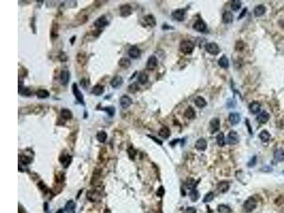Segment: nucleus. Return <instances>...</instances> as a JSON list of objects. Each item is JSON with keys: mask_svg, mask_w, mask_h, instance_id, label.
<instances>
[{"mask_svg": "<svg viewBox=\"0 0 284 213\" xmlns=\"http://www.w3.org/2000/svg\"><path fill=\"white\" fill-rule=\"evenodd\" d=\"M194 48V43L189 40H184V41H181V44H180V50H181V52L185 53V54L192 53Z\"/></svg>", "mask_w": 284, "mask_h": 213, "instance_id": "obj_1", "label": "nucleus"}, {"mask_svg": "<svg viewBox=\"0 0 284 213\" xmlns=\"http://www.w3.org/2000/svg\"><path fill=\"white\" fill-rule=\"evenodd\" d=\"M256 200L254 197H249L245 201L244 204V210L247 212H252L256 208Z\"/></svg>", "mask_w": 284, "mask_h": 213, "instance_id": "obj_2", "label": "nucleus"}, {"mask_svg": "<svg viewBox=\"0 0 284 213\" xmlns=\"http://www.w3.org/2000/svg\"><path fill=\"white\" fill-rule=\"evenodd\" d=\"M141 23L144 26H150V27H154L156 25V18L152 14L146 15L143 17L141 21Z\"/></svg>", "mask_w": 284, "mask_h": 213, "instance_id": "obj_3", "label": "nucleus"}, {"mask_svg": "<svg viewBox=\"0 0 284 213\" xmlns=\"http://www.w3.org/2000/svg\"><path fill=\"white\" fill-rule=\"evenodd\" d=\"M73 95H74L75 99H77V101L78 102H80V104L82 105H85V100H84V96H83L82 93H81V91L79 90L78 86L77 85V83H73Z\"/></svg>", "mask_w": 284, "mask_h": 213, "instance_id": "obj_4", "label": "nucleus"}, {"mask_svg": "<svg viewBox=\"0 0 284 213\" xmlns=\"http://www.w3.org/2000/svg\"><path fill=\"white\" fill-rule=\"evenodd\" d=\"M205 49H206L207 52L213 55H216L219 54V53L220 52V49L219 46H218L216 43H214V42H212V43H207L205 46Z\"/></svg>", "mask_w": 284, "mask_h": 213, "instance_id": "obj_5", "label": "nucleus"}, {"mask_svg": "<svg viewBox=\"0 0 284 213\" xmlns=\"http://www.w3.org/2000/svg\"><path fill=\"white\" fill-rule=\"evenodd\" d=\"M108 24H109V22H108V19L105 15H103V16H101L98 19H97L94 22V26L98 29L105 27Z\"/></svg>", "mask_w": 284, "mask_h": 213, "instance_id": "obj_6", "label": "nucleus"}, {"mask_svg": "<svg viewBox=\"0 0 284 213\" xmlns=\"http://www.w3.org/2000/svg\"><path fill=\"white\" fill-rule=\"evenodd\" d=\"M158 58L155 55H151L146 63V69L148 70H154L158 66Z\"/></svg>", "mask_w": 284, "mask_h": 213, "instance_id": "obj_7", "label": "nucleus"}, {"mask_svg": "<svg viewBox=\"0 0 284 213\" xmlns=\"http://www.w3.org/2000/svg\"><path fill=\"white\" fill-rule=\"evenodd\" d=\"M239 141V135L237 132L230 131L227 136V143L230 145L237 144Z\"/></svg>", "mask_w": 284, "mask_h": 213, "instance_id": "obj_8", "label": "nucleus"}, {"mask_svg": "<svg viewBox=\"0 0 284 213\" xmlns=\"http://www.w3.org/2000/svg\"><path fill=\"white\" fill-rule=\"evenodd\" d=\"M172 16L178 22H182L185 19V10L183 9H176V10H175L172 13Z\"/></svg>", "mask_w": 284, "mask_h": 213, "instance_id": "obj_9", "label": "nucleus"}, {"mask_svg": "<svg viewBox=\"0 0 284 213\" xmlns=\"http://www.w3.org/2000/svg\"><path fill=\"white\" fill-rule=\"evenodd\" d=\"M119 11H120L121 16L127 17L132 14V7L129 4H123L120 7Z\"/></svg>", "mask_w": 284, "mask_h": 213, "instance_id": "obj_10", "label": "nucleus"}, {"mask_svg": "<svg viewBox=\"0 0 284 213\" xmlns=\"http://www.w3.org/2000/svg\"><path fill=\"white\" fill-rule=\"evenodd\" d=\"M119 102H120L121 107H122L123 109H127L132 105L133 101L132 99H131L129 96L123 95L121 97Z\"/></svg>", "mask_w": 284, "mask_h": 213, "instance_id": "obj_11", "label": "nucleus"}, {"mask_svg": "<svg viewBox=\"0 0 284 213\" xmlns=\"http://www.w3.org/2000/svg\"><path fill=\"white\" fill-rule=\"evenodd\" d=\"M193 29H195L198 32H204L207 29V25L202 19L197 20L195 24H193Z\"/></svg>", "mask_w": 284, "mask_h": 213, "instance_id": "obj_12", "label": "nucleus"}, {"mask_svg": "<svg viewBox=\"0 0 284 213\" xmlns=\"http://www.w3.org/2000/svg\"><path fill=\"white\" fill-rule=\"evenodd\" d=\"M70 72L68 70H62L60 74V81L63 85H66L70 80Z\"/></svg>", "mask_w": 284, "mask_h": 213, "instance_id": "obj_13", "label": "nucleus"}, {"mask_svg": "<svg viewBox=\"0 0 284 213\" xmlns=\"http://www.w3.org/2000/svg\"><path fill=\"white\" fill-rule=\"evenodd\" d=\"M124 82V80L122 78V77L119 76V75H117L112 79L111 81H110V85H111L112 87L113 88H115V89H117V88L120 87L121 85H122Z\"/></svg>", "mask_w": 284, "mask_h": 213, "instance_id": "obj_14", "label": "nucleus"}, {"mask_svg": "<svg viewBox=\"0 0 284 213\" xmlns=\"http://www.w3.org/2000/svg\"><path fill=\"white\" fill-rule=\"evenodd\" d=\"M128 54L130 58L133 59H136L139 58L141 55V51L136 46H132L128 51Z\"/></svg>", "mask_w": 284, "mask_h": 213, "instance_id": "obj_15", "label": "nucleus"}, {"mask_svg": "<svg viewBox=\"0 0 284 213\" xmlns=\"http://www.w3.org/2000/svg\"><path fill=\"white\" fill-rule=\"evenodd\" d=\"M210 129H211V133L214 134L217 132L220 129V122L218 118H213L210 120Z\"/></svg>", "mask_w": 284, "mask_h": 213, "instance_id": "obj_16", "label": "nucleus"}, {"mask_svg": "<svg viewBox=\"0 0 284 213\" xmlns=\"http://www.w3.org/2000/svg\"><path fill=\"white\" fill-rule=\"evenodd\" d=\"M207 145H208V143H207L206 140L203 139V138H200V139L197 140L195 146L198 151H204L207 149V146H208Z\"/></svg>", "mask_w": 284, "mask_h": 213, "instance_id": "obj_17", "label": "nucleus"}, {"mask_svg": "<svg viewBox=\"0 0 284 213\" xmlns=\"http://www.w3.org/2000/svg\"><path fill=\"white\" fill-rule=\"evenodd\" d=\"M241 117L240 114L237 112H232L230 113L229 115V121L230 122L232 125H236L240 122Z\"/></svg>", "mask_w": 284, "mask_h": 213, "instance_id": "obj_18", "label": "nucleus"}, {"mask_svg": "<svg viewBox=\"0 0 284 213\" xmlns=\"http://www.w3.org/2000/svg\"><path fill=\"white\" fill-rule=\"evenodd\" d=\"M270 118V115L266 111H264V112H261L258 115L257 117H256V120L260 124H264L266 122H267L268 120Z\"/></svg>", "mask_w": 284, "mask_h": 213, "instance_id": "obj_19", "label": "nucleus"}, {"mask_svg": "<svg viewBox=\"0 0 284 213\" xmlns=\"http://www.w3.org/2000/svg\"><path fill=\"white\" fill-rule=\"evenodd\" d=\"M223 22L224 24H229L233 22V14L231 11H226L223 14Z\"/></svg>", "mask_w": 284, "mask_h": 213, "instance_id": "obj_20", "label": "nucleus"}, {"mask_svg": "<svg viewBox=\"0 0 284 213\" xmlns=\"http://www.w3.org/2000/svg\"><path fill=\"white\" fill-rule=\"evenodd\" d=\"M59 160L61 161V164L63 165L65 168H67V166L70 164L71 161H72V157L68 154H63V156L60 157Z\"/></svg>", "mask_w": 284, "mask_h": 213, "instance_id": "obj_21", "label": "nucleus"}, {"mask_svg": "<svg viewBox=\"0 0 284 213\" xmlns=\"http://www.w3.org/2000/svg\"><path fill=\"white\" fill-rule=\"evenodd\" d=\"M217 188L218 191L221 192V193H225V192H227L229 188V183H228L227 181H225V180L220 182V183L217 184Z\"/></svg>", "mask_w": 284, "mask_h": 213, "instance_id": "obj_22", "label": "nucleus"}, {"mask_svg": "<svg viewBox=\"0 0 284 213\" xmlns=\"http://www.w3.org/2000/svg\"><path fill=\"white\" fill-rule=\"evenodd\" d=\"M104 92H105V87L103 85H100V84L94 85L92 90V93L96 96L101 95L102 94L104 93Z\"/></svg>", "mask_w": 284, "mask_h": 213, "instance_id": "obj_23", "label": "nucleus"}, {"mask_svg": "<svg viewBox=\"0 0 284 213\" xmlns=\"http://www.w3.org/2000/svg\"><path fill=\"white\" fill-rule=\"evenodd\" d=\"M61 117L65 120H70L73 118V113L68 109H62L61 111Z\"/></svg>", "mask_w": 284, "mask_h": 213, "instance_id": "obj_24", "label": "nucleus"}, {"mask_svg": "<svg viewBox=\"0 0 284 213\" xmlns=\"http://www.w3.org/2000/svg\"><path fill=\"white\" fill-rule=\"evenodd\" d=\"M261 109V105L258 102H252L250 105H249V110L253 114H256L260 112Z\"/></svg>", "mask_w": 284, "mask_h": 213, "instance_id": "obj_25", "label": "nucleus"}, {"mask_svg": "<svg viewBox=\"0 0 284 213\" xmlns=\"http://www.w3.org/2000/svg\"><path fill=\"white\" fill-rule=\"evenodd\" d=\"M266 9L265 6L260 4L258 5L257 7H255L254 9V14L256 16H261L264 15L266 13Z\"/></svg>", "mask_w": 284, "mask_h": 213, "instance_id": "obj_26", "label": "nucleus"}, {"mask_svg": "<svg viewBox=\"0 0 284 213\" xmlns=\"http://www.w3.org/2000/svg\"><path fill=\"white\" fill-rule=\"evenodd\" d=\"M158 135L163 138V139H168L171 135V131L168 127L163 126L158 132Z\"/></svg>", "mask_w": 284, "mask_h": 213, "instance_id": "obj_27", "label": "nucleus"}, {"mask_svg": "<svg viewBox=\"0 0 284 213\" xmlns=\"http://www.w3.org/2000/svg\"><path fill=\"white\" fill-rule=\"evenodd\" d=\"M274 158L276 161H279V162L284 161V150L283 149H277L274 152Z\"/></svg>", "mask_w": 284, "mask_h": 213, "instance_id": "obj_28", "label": "nucleus"}, {"mask_svg": "<svg viewBox=\"0 0 284 213\" xmlns=\"http://www.w3.org/2000/svg\"><path fill=\"white\" fill-rule=\"evenodd\" d=\"M195 104L199 108H203L207 105V102L201 96H198L195 99Z\"/></svg>", "mask_w": 284, "mask_h": 213, "instance_id": "obj_29", "label": "nucleus"}, {"mask_svg": "<svg viewBox=\"0 0 284 213\" xmlns=\"http://www.w3.org/2000/svg\"><path fill=\"white\" fill-rule=\"evenodd\" d=\"M118 64L119 66L121 67V68L127 69L130 67L131 61L129 59L127 58H121L119 59Z\"/></svg>", "mask_w": 284, "mask_h": 213, "instance_id": "obj_30", "label": "nucleus"}, {"mask_svg": "<svg viewBox=\"0 0 284 213\" xmlns=\"http://www.w3.org/2000/svg\"><path fill=\"white\" fill-rule=\"evenodd\" d=\"M75 204L73 200L68 201L65 206V210L67 213H75Z\"/></svg>", "mask_w": 284, "mask_h": 213, "instance_id": "obj_31", "label": "nucleus"}, {"mask_svg": "<svg viewBox=\"0 0 284 213\" xmlns=\"http://www.w3.org/2000/svg\"><path fill=\"white\" fill-rule=\"evenodd\" d=\"M218 64L223 68H227L229 67V60L226 55H223L218 61Z\"/></svg>", "mask_w": 284, "mask_h": 213, "instance_id": "obj_32", "label": "nucleus"}, {"mask_svg": "<svg viewBox=\"0 0 284 213\" xmlns=\"http://www.w3.org/2000/svg\"><path fill=\"white\" fill-rule=\"evenodd\" d=\"M36 96L39 99H46L50 96V93L48 90L40 89L36 92Z\"/></svg>", "mask_w": 284, "mask_h": 213, "instance_id": "obj_33", "label": "nucleus"}, {"mask_svg": "<svg viewBox=\"0 0 284 213\" xmlns=\"http://www.w3.org/2000/svg\"><path fill=\"white\" fill-rule=\"evenodd\" d=\"M184 116L185 117V118L188 119V120H192V119L196 117V112H195V110L193 109V107H189L188 108L185 110Z\"/></svg>", "mask_w": 284, "mask_h": 213, "instance_id": "obj_34", "label": "nucleus"}, {"mask_svg": "<svg viewBox=\"0 0 284 213\" xmlns=\"http://www.w3.org/2000/svg\"><path fill=\"white\" fill-rule=\"evenodd\" d=\"M259 139L262 140L263 142H267L269 141L270 138H271V135L266 130H263L262 132H260L259 135Z\"/></svg>", "mask_w": 284, "mask_h": 213, "instance_id": "obj_35", "label": "nucleus"}, {"mask_svg": "<svg viewBox=\"0 0 284 213\" xmlns=\"http://www.w3.org/2000/svg\"><path fill=\"white\" fill-rule=\"evenodd\" d=\"M107 139V132L105 131H100L97 134V139L98 141L101 142V143H104Z\"/></svg>", "mask_w": 284, "mask_h": 213, "instance_id": "obj_36", "label": "nucleus"}, {"mask_svg": "<svg viewBox=\"0 0 284 213\" xmlns=\"http://www.w3.org/2000/svg\"><path fill=\"white\" fill-rule=\"evenodd\" d=\"M148 80V75L144 72H140L139 75L138 76V81L140 82L142 85H144L147 82Z\"/></svg>", "mask_w": 284, "mask_h": 213, "instance_id": "obj_37", "label": "nucleus"}, {"mask_svg": "<svg viewBox=\"0 0 284 213\" xmlns=\"http://www.w3.org/2000/svg\"><path fill=\"white\" fill-rule=\"evenodd\" d=\"M87 61V58H86V55L85 53L80 52L78 53V55H77V61L79 64L80 65H85Z\"/></svg>", "mask_w": 284, "mask_h": 213, "instance_id": "obj_38", "label": "nucleus"}, {"mask_svg": "<svg viewBox=\"0 0 284 213\" xmlns=\"http://www.w3.org/2000/svg\"><path fill=\"white\" fill-rule=\"evenodd\" d=\"M217 139V144L220 146L223 147L225 146V135L223 132H220V134H218V135L216 137Z\"/></svg>", "mask_w": 284, "mask_h": 213, "instance_id": "obj_39", "label": "nucleus"}, {"mask_svg": "<svg viewBox=\"0 0 284 213\" xmlns=\"http://www.w3.org/2000/svg\"><path fill=\"white\" fill-rule=\"evenodd\" d=\"M101 109L102 111H105V112H107L110 117H112L113 116H115V112H116L115 107H112V106L105 107H102Z\"/></svg>", "mask_w": 284, "mask_h": 213, "instance_id": "obj_40", "label": "nucleus"}, {"mask_svg": "<svg viewBox=\"0 0 284 213\" xmlns=\"http://www.w3.org/2000/svg\"><path fill=\"white\" fill-rule=\"evenodd\" d=\"M217 210L220 213H229L231 212L230 208L226 205H220L217 208Z\"/></svg>", "mask_w": 284, "mask_h": 213, "instance_id": "obj_41", "label": "nucleus"}, {"mask_svg": "<svg viewBox=\"0 0 284 213\" xmlns=\"http://www.w3.org/2000/svg\"><path fill=\"white\" fill-rule=\"evenodd\" d=\"M185 185H186L187 188L190 190L195 189L196 186V182L193 178H190V179L187 180L186 183H185Z\"/></svg>", "mask_w": 284, "mask_h": 213, "instance_id": "obj_42", "label": "nucleus"}, {"mask_svg": "<svg viewBox=\"0 0 284 213\" xmlns=\"http://www.w3.org/2000/svg\"><path fill=\"white\" fill-rule=\"evenodd\" d=\"M241 2L239 0H234V1H232L231 4V8L233 11H238L239 9L241 8Z\"/></svg>", "mask_w": 284, "mask_h": 213, "instance_id": "obj_43", "label": "nucleus"}, {"mask_svg": "<svg viewBox=\"0 0 284 213\" xmlns=\"http://www.w3.org/2000/svg\"><path fill=\"white\" fill-rule=\"evenodd\" d=\"M139 87L138 84L136 83V82L131 83L128 87V91L130 93H136V92L139 91Z\"/></svg>", "mask_w": 284, "mask_h": 213, "instance_id": "obj_44", "label": "nucleus"}, {"mask_svg": "<svg viewBox=\"0 0 284 213\" xmlns=\"http://www.w3.org/2000/svg\"><path fill=\"white\" fill-rule=\"evenodd\" d=\"M190 197L191 199V200L193 201V202H196L199 198V193L198 191H197L196 189H193L191 190L190 192Z\"/></svg>", "mask_w": 284, "mask_h": 213, "instance_id": "obj_45", "label": "nucleus"}, {"mask_svg": "<svg viewBox=\"0 0 284 213\" xmlns=\"http://www.w3.org/2000/svg\"><path fill=\"white\" fill-rule=\"evenodd\" d=\"M19 161H20V162H22L23 164L27 165L31 162L32 158H31L30 156H26V155H23V156L19 157Z\"/></svg>", "mask_w": 284, "mask_h": 213, "instance_id": "obj_46", "label": "nucleus"}, {"mask_svg": "<svg viewBox=\"0 0 284 213\" xmlns=\"http://www.w3.org/2000/svg\"><path fill=\"white\" fill-rule=\"evenodd\" d=\"M214 193H212V192H210L208 193V194L205 195L204 199H203V203H210L211 202L212 200L214 199Z\"/></svg>", "mask_w": 284, "mask_h": 213, "instance_id": "obj_47", "label": "nucleus"}, {"mask_svg": "<svg viewBox=\"0 0 284 213\" xmlns=\"http://www.w3.org/2000/svg\"><path fill=\"white\" fill-rule=\"evenodd\" d=\"M80 85L82 86L83 88H87L89 85V82L85 78H83V79L80 80Z\"/></svg>", "mask_w": 284, "mask_h": 213, "instance_id": "obj_48", "label": "nucleus"}, {"mask_svg": "<svg viewBox=\"0 0 284 213\" xmlns=\"http://www.w3.org/2000/svg\"><path fill=\"white\" fill-rule=\"evenodd\" d=\"M244 44L242 41L237 42L236 44V49L237 50V51H241V50H243V49H244Z\"/></svg>", "mask_w": 284, "mask_h": 213, "instance_id": "obj_49", "label": "nucleus"}, {"mask_svg": "<svg viewBox=\"0 0 284 213\" xmlns=\"http://www.w3.org/2000/svg\"><path fill=\"white\" fill-rule=\"evenodd\" d=\"M67 58L66 56V55H65L63 52H61V53H60V55H59L60 61H67Z\"/></svg>", "mask_w": 284, "mask_h": 213, "instance_id": "obj_50", "label": "nucleus"}, {"mask_svg": "<svg viewBox=\"0 0 284 213\" xmlns=\"http://www.w3.org/2000/svg\"><path fill=\"white\" fill-rule=\"evenodd\" d=\"M186 213H196V208H194L193 207H188L186 209Z\"/></svg>", "mask_w": 284, "mask_h": 213, "instance_id": "obj_51", "label": "nucleus"}, {"mask_svg": "<svg viewBox=\"0 0 284 213\" xmlns=\"http://www.w3.org/2000/svg\"><path fill=\"white\" fill-rule=\"evenodd\" d=\"M247 11V8H244V9H243V11H241V13L240 14V15H239V16L238 17V19H241V18H242V17H244V16H245V14H246Z\"/></svg>", "mask_w": 284, "mask_h": 213, "instance_id": "obj_52", "label": "nucleus"}, {"mask_svg": "<svg viewBox=\"0 0 284 213\" xmlns=\"http://www.w3.org/2000/svg\"><path fill=\"white\" fill-rule=\"evenodd\" d=\"M256 156H254V158H253L252 159V161H251L250 162H249V166H254V165L256 164Z\"/></svg>", "mask_w": 284, "mask_h": 213, "instance_id": "obj_53", "label": "nucleus"}, {"mask_svg": "<svg viewBox=\"0 0 284 213\" xmlns=\"http://www.w3.org/2000/svg\"><path fill=\"white\" fill-rule=\"evenodd\" d=\"M150 137H151L152 139H153V140H154V141H156V142H157V143H159V144H161V145L162 144V142H161V141H159V140H157V139H156V138L153 137H151V136H150Z\"/></svg>", "mask_w": 284, "mask_h": 213, "instance_id": "obj_54", "label": "nucleus"}, {"mask_svg": "<svg viewBox=\"0 0 284 213\" xmlns=\"http://www.w3.org/2000/svg\"><path fill=\"white\" fill-rule=\"evenodd\" d=\"M56 213H64V212H63V210H59L58 212H56Z\"/></svg>", "mask_w": 284, "mask_h": 213, "instance_id": "obj_55", "label": "nucleus"}]
</instances>
